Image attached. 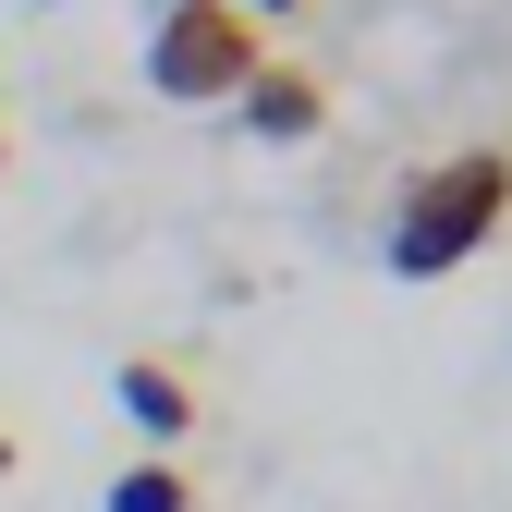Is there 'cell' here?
I'll use <instances>...</instances> for the list:
<instances>
[{
  "mask_svg": "<svg viewBox=\"0 0 512 512\" xmlns=\"http://www.w3.org/2000/svg\"><path fill=\"white\" fill-rule=\"evenodd\" d=\"M500 232H512V147H452V159L403 171L378 256H391V281H452V269H476Z\"/></svg>",
  "mask_w": 512,
  "mask_h": 512,
  "instance_id": "6da1fadb",
  "label": "cell"
},
{
  "mask_svg": "<svg viewBox=\"0 0 512 512\" xmlns=\"http://www.w3.org/2000/svg\"><path fill=\"white\" fill-rule=\"evenodd\" d=\"M110 391H122V415H135L159 452H171L183 427H196V378H183L171 354H122V366H110Z\"/></svg>",
  "mask_w": 512,
  "mask_h": 512,
  "instance_id": "277c9868",
  "label": "cell"
},
{
  "mask_svg": "<svg viewBox=\"0 0 512 512\" xmlns=\"http://www.w3.org/2000/svg\"><path fill=\"white\" fill-rule=\"evenodd\" d=\"M13 464H25V439H13V427H0V476H13Z\"/></svg>",
  "mask_w": 512,
  "mask_h": 512,
  "instance_id": "52a82bcc",
  "label": "cell"
},
{
  "mask_svg": "<svg viewBox=\"0 0 512 512\" xmlns=\"http://www.w3.org/2000/svg\"><path fill=\"white\" fill-rule=\"evenodd\" d=\"M256 61H269V25L220 13V0H159V25H147V86L171 110H232L256 86Z\"/></svg>",
  "mask_w": 512,
  "mask_h": 512,
  "instance_id": "7a4b0ae2",
  "label": "cell"
},
{
  "mask_svg": "<svg viewBox=\"0 0 512 512\" xmlns=\"http://www.w3.org/2000/svg\"><path fill=\"white\" fill-rule=\"evenodd\" d=\"M37 13H61V0H37Z\"/></svg>",
  "mask_w": 512,
  "mask_h": 512,
  "instance_id": "9c48e42d",
  "label": "cell"
},
{
  "mask_svg": "<svg viewBox=\"0 0 512 512\" xmlns=\"http://www.w3.org/2000/svg\"><path fill=\"white\" fill-rule=\"evenodd\" d=\"M232 110H244L256 147H317V135H330V86H317L305 61H256V86H244Z\"/></svg>",
  "mask_w": 512,
  "mask_h": 512,
  "instance_id": "3957f363",
  "label": "cell"
},
{
  "mask_svg": "<svg viewBox=\"0 0 512 512\" xmlns=\"http://www.w3.org/2000/svg\"><path fill=\"white\" fill-rule=\"evenodd\" d=\"M0 183H13V135H0Z\"/></svg>",
  "mask_w": 512,
  "mask_h": 512,
  "instance_id": "ba28073f",
  "label": "cell"
},
{
  "mask_svg": "<svg viewBox=\"0 0 512 512\" xmlns=\"http://www.w3.org/2000/svg\"><path fill=\"white\" fill-rule=\"evenodd\" d=\"M220 13H244V25H293L305 0H220Z\"/></svg>",
  "mask_w": 512,
  "mask_h": 512,
  "instance_id": "8992f818",
  "label": "cell"
},
{
  "mask_svg": "<svg viewBox=\"0 0 512 512\" xmlns=\"http://www.w3.org/2000/svg\"><path fill=\"white\" fill-rule=\"evenodd\" d=\"M110 512H208V488L183 476L171 452H147V464H122V476H110Z\"/></svg>",
  "mask_w": 512,
  "mask_h": 512,
  "instance_id": "5b68a950",
  "label": "cell"
}]
</instances>
